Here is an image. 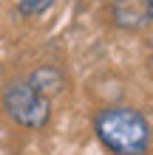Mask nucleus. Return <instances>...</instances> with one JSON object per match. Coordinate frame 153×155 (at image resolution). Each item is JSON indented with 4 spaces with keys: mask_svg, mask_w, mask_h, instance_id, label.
Segmentation results:
<instances>
[{
    "mask_svg": "<svg viewBox=\"0 0 153 155\" xmlns=\"http://www.w3.org/2000/svg\"><path fill=\"white\" fill-rule=\"evenodd\" d=\"M94 133H96V141L111 155H148L150 138H153V130L145 113L128 104L102 107L94 116Z\"/></svg>",
    "mask_w": 153,
    "mask_h": 155,
    "instance_id": "1",
    "label": "nucleus"
},
{
    "mask_svg": "<svg viewBox=\"0 0 153 155\" xmlns=\"http://www.w3.org/2000/svg\"><path fill=\"white\" fill-rule=\"evenodd\" d=\"M3 110L17 127L43 130L51 121V99L37 93L29 82H12L3 90Z\"/></svg>",
    "mask_w": 153,
    "mask_h": 155,
    "instance_id": "2",
    "label": "nucleus"
},
{
    "mask_svg": "<svg viewBox=\"0 0 153 155\" xmlns=\"http://www.w3.org/2000/svg\"><path fill=\"white\" fill-rule=\"evenodd\" d=\"M111 20L122 31H142L153 23V8L148 0H111Z\"/></svg>",
    "mask_w": 153,
    "mask_h": 155,
    "instance_id": "3",
    "label": "nucleus"
},
{
    "mask_svg": "<svg viewBox=\"0 0 153 155\" xmlns=\"http://www.w3.org/2000/svg\"><path fill=\"white\" fill-rule=\"evenodd\" d=\"M26 82H29L37 93H43L46 99H54V96H60L62 90H65V74H62L60 68H54V65H40V68H34L31 76L26 79Z\"/></svg>",
    "mask_w": 153,
    "mask_h": 155,
    "instance_id": "4",
    "label": "nucleus"
},
{
    "mask_svg": "<svg viewBox=\"0 0 153 155\" xmlns=\"http://www.w3.org/2000/svg\"><path fill=\"white\" fill-rule=\"evenodd\" d=\"M54 3H57V0H17V12L23 17H40V14H46Z\"/></svg>",
    "mask_w": 153,
    "mask_h": 155,
    "instance_id": "5",
    "label": "nucleus"
},
{
    "mask_svg": "<svg viewBox=\"0 0 153 155\" xmlns=\"http://www.w3.org/2000/svg\"><path fill=\"white\" fill-rule=\"evenodd\" d=\"M148 3H150V8H153V0H148Z\"/></svg>",
    "mask_w": 153,
    "mask_h": 155,
    "instance_id": "6",
    "label": "nucleus"
}]
</instances>
